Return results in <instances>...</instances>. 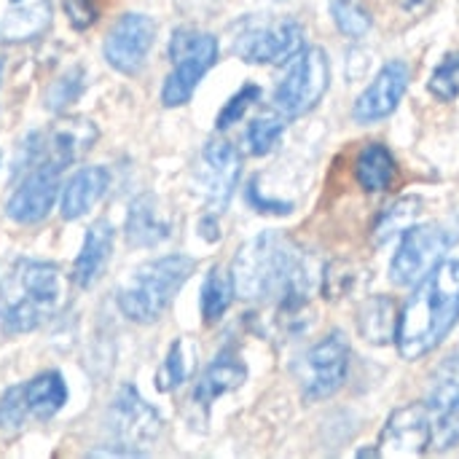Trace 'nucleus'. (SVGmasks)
Returning a JSON list of instances; mask_svg holds the SVG:
<instances>
[{"instance_id":"nucleus-13","label":"nucleus","mask_w":459,"mask_h":459,"mask_svg":"<svg viewBox=\"0 0 459 459\" xmlns=\"http://www.w3.org/2000/svg\"><path fill=\"white\" fill-rule=\"evenodd\" d=\"M239 172H242V159L231 143H226V140L207 143V148L202 151L196 175H194L196 191L202 194L207 207H212L215 212L226 210V204L239 183Z\"/></svg>"},{"instance_id":"nucleus-9","label":"nucleus","mask_w":459,"mask_h":459,"mask_svg":"<svg viewBox=\"0 0 459 459\" xmlns=\"http://www.w3.org/2000/svg\"><path fill=\"white\" fill-rule=\"evenodd\" d=\"M350 360L352 352L342 333H331L320 344H315L299 363V385L304 398L323 401L336 395L347 382Z\"/></svg>"},{"instance_id":"nucleus-2","label":"nucleus","mask_w":459,"mask_h":459,"mask_svg":"<svg viewBox=\"0 0 459 459\" xmlns=\"http://www.w3.org/2000/svg\"><path fill=\"white\" fill-rule=\"evenodd\" d=\"M459 323V261L438 264L417 282L398 317V352L406 360L430 355Z\"/></svg>"},{"instance_id":"nucleus-20","label":"nucleus","mask_w":459,"mask_h":459,"mask_svg":"<svg viewBox=\"0 0 459 459\" xmlns=\"http://www.w3.org/2000/svg\"><path fill=\"white\" fill-rule=\"evenodd\" d=\"M110 250H113V226L108 221L91 223L83 237V247L73 264V280L78 288H91L97 282V277L110 261Z\"/></svg>"},{"instance_id":"nucleus-29","label":"nucleus","mask_w":459,"mask_h":459,"mask_svg":"<svg viewBox=\"0 0 459 459\" xmlns=\"http://www.w3.org/2000/svg\"><path fill=\"white\" fill-rule=\"evenodd\" d=\"M420 207H422V202L417 199V196H403V199H398L393 207H387L385 212H382V218H379V223H377V239L379 242H387L390 237H395V234H403L409 226H414V221H417V215H420Z\"/></svg>"},{"instance_id":"nucleus-27","label":"nucleus","mask_w":459,"mask_h":459,"mask_svg":"<svg viewBox=\"0 0 459 459\" xmlns=\"http://www.w3.org/2000/svg\"><path fill=\"white\" fill-rule=\"evenodd\" d=\"M285 132V116L282 113H261L250 121L247 126V151L253 156H266L282 137Z\"/></svg>"},{"instance_id":"nucleus-12","label":"nucleus","mask_w":459,"mask_h":459,"mask_svg":"<svg viewBox=\"0 0 459 459\" xmlns=\"http://www.w3.org/2000/svg\"><path fill=\"white\" fill-rule=\"evenodd\" d=\"M428 449H433V425L425 403H409L398 409L377 444V449L358 452L360 457H422Z\"/></svg>"},{"instance_id":"nucleus-24","label":"nucleus","mask_w":459,"mask_h":459,"mask_svg":"<svg viewBox=\"0 0 459 459\" xmlns=\"http://www.w3.org/2000/svg\"><path fill=\"white\" fill-rule=\"evenodd\" d=\"M51 24V5L48 0H40L35 5L13 8L0 22V43H24L46 32Z\"/></svg>"},{"instance_id":"nucleus-8","label":"nucleus","mask_w":459,"mask_h":459,"mask_svg":"<svg viewBox=\"0 0 459 459\" xmlns=\"http://www.w3.org/2000/svg\"><path fill=\"white\" fill-rule=\"evenodd\" d=\"M304 48V30L290 16L247 19L234 35L231 51L250 65H282Z\"/></svg>"},{"instance_id":"nucleus-23","label":"nucleus","mask_w":459,"mask_h":459,"mask_svg":"<svg viewBox=\"0 0 459 459\" xmlns=\"http://www.w3.org/2000/svg\"><path fill=\"white\" fill-rule=\"evenodd\" d=\"M24 398L30 417L51 420L67 403V385L59 371H43L24 385Z\"/></svg>"},{"instance_id":"nucleus-18","label":"nucleus","mask_w":459,"mask_h":459,"mask_svg":"<svg viewBox=\"0 0 459 459\" xmlns=\"http://www.w3.org/2000/svg\"><path fill=\"white\" fill-rule=\"evenodd\" d=\"M172 234V221L164 215L161 202L153 194H143L126 212V242L134 247H153Z\"/></svg>"},{"instance_id":"nucleus-3","label":"nucleus","mask_w":459,"mask_h":459,"mask_svg":"<svg viewBox=\"0 0 459 459\" xmlns=\"http://www.w3.org/2000/svg\"><path fill=\"white\" fill-rule=\"evenodd\" d=\"M62 299L59 269L46 261L16 258L0 269V325L5 336L30 333L54 315Z\"/></svg>"},{"instance_id":"nucleus-36","label":"nucleus","mask_w":459,"mask_h":459,"mask_svg":"<svg viewBox=\"0 0 459 459\" xmlns=\"http://www.w3.org/2000/svg\"><path fill=\"white\" fill-rule=\"evenodd\" d=\"M247 202H250L258 212H269V215H290V212H293V204H290V202L264 199L255 180H250V186H247Z\"/></svg>"},{"instance_id":"nucleus-37","label":"nucleus","mask_w":459,"mask_h":459,"mask_svg":"<svg viewBox=\"0 0 459 459\" xmlns=\"http://www.w3.org/2000/svg\"><path fill=\"white\" fill-rule=\"evenodd\" d=\"M199 234H202L207 242H218V237H221V234H218V223H215V218H212V215H207V218L199 223Z\"/></svg>"},{"instance_id":"nucleus-15","label":"nucleus","mask_w":459,"mask_h":459,"mask_svg":"<svg viewBox=\"0 0 459 459\" xmlns=\"http://www.w3.org/2000/svg\"><path fill=\"white\" fill-rule=\"evenodd\" d=\"M62 169L65 167H59L56 161H40L38 167H32L30 175L19 183V188L5 202V215L22 226L40 223L54 207Z\"/></svg>"},{"instance_id":"nucleus-1","label":"nucleus","mask_w":459,"mask_h":459,"mask_svg":"<svg viewBox=\"0 0 459 459\" xmlns=\"http://www.w3.org/2000/svg\"><path fill=\"white\" fill-rule=\"evenodd\" d=\"M234 290L245 301L274 299L288 325L309 304V266L301 250L280 231H264L239 247L231 266Z\"/></svg>"},{"instance_id":"nucleus-6","label":"nucleus","mask_w":459,"mask_h":459,"mask_svg":"<svg viewBox=\"0 0 459 459\" xmlns=\"http://www.w3.org/2000/svg\"><path fill=\"white\" fill-rule=\"evenodd\" d=\"M459 239L455 223H420L409 226L390 264V280L395 285H417L438 264Z\"/></svg>"},{"instance_id":"nucleus-26","label":"nucleus","mask_w":459,"mask_h":459,"mask_svg":"<svg viewBox=\"0 0 459 459\" xmlns=\"http://www.w3.org/2000/svg\"><path fill=\"white\" fill-rule=\"evenodd\" d=\"M234 296H237V290H234L231 274L223 266H212L204 277V285H202V315H204V320L207 323L221 320L229 312Z\"/></svg>"},{"instance_id":"nucleus-38","label":"nucleus","mask_w":459,"mask_h":459,"mask_svg":"<svg viewBox=\"0 0 459 459\" xmlns=\"http://www.w3.org/2000/svg\"><path fill=\"white\" fill-rule=\"evenodd\" d=\"M403 3V8H409V11H425L428 5H430V0H401Z\"/></svg>"},{"instance_id":"nucleus-11","label":"nucleus","mask_w":459,"mask_h":459,"mask_svg":"<svg viewBox=\"0 0 459 459\" xmlns=\"http://www.w3.org/2000/svg\"><path fill=\"white\" fill-rule=\"evenodd\" d=\"M110 428L116 436V444L121 446V455L126 457H143L145 449L156 441L161 430V420L156 409H151L132 385H126L110 409Z\"/></svg>"},{"instance_id":"nucleus-14","label":"nucleus","mask_w":459,"mask_h":459,"mask_svg":"<svg viewBox=\"0 0 459 459\" xmlns=\"http://www.w3.org/2000/svg\"><path fill=\"white\" fill-rule=\"evenodd\" d=\"M156 22L145 13H124L105 38V59L113 70L134 75L153 46Z\"/></svg>"},{"instance_id":"nucleus-19","label":"nucleus","mask_w":459,"mask_h":459,"mask_svg":"<svg viewBox=\"0 0 459 459\" xmlns=\"http://www.w3.org/2000/svg\"><path fill=\"white\" fill-rule=\"evenodd\" d=\"M108 169L102 167H81L62 191V202H59V212L65 221H75L81 215H86L108 191Z\"/></svg>"},{"instance_id":"nucleus-10","label":"nucleus","mask_w":459,"mask_h":459,"mask_svg":"<svg viewBox=\"0 0 459 459\" xmlns=\"http://www.w3.org/2000/svg\"><path fill=\"white\" fill-rule=\"evenodd\" d=\"M428 414L433 425V449L446 452L459 444V350L433 374L428 390Z\"/></svg>"},{"instance_id":"nucleus-32","label":"nucleus","mask_w":459,"mask_h":459,"mask_svg":"<svg viewBox=\"0 0 459 459\" xmlns=\"http://www.w3.org/2000/svg\"><path fill=\"white\" fill-rule=\"evenodd\" d=\"M27 417H30V409H27V398H24V385L8 387L0 398V428L13 433L24 425Z\"/></svg>"},{"instance_id":"nucleus-5","label":"nucleus","mask_w":459,"mask_h":459,"mask_svg":"<svg viewBox=\"0 0 459 459\" xmlns=\"http://www.w3.org/2000/svg\"><path fill=\"white\" fill-rule=\"evenodd\" d=\"M169 59H172V73L164 81L161 102L167 108H178L194 97L199 81L215 65L218 38L202 30H191V27L175 30L169 40Z\"/></svg>"},{"instance_id":"nucleus-34","label":"nucleus","mask_w":459,"mask_h":459,"mask_svg":"<svg viewBox=\"0 0 459 459\" xmlns=\"http://www.w3.org/2000/svg\"><path fill=\"white\" fill-rule=\"evenodd\" d=\"M81 89H83V73L81 70H73V73H67V75H62L51 89H48V108L51 110H62V108H67L70 102H75V97L81 94Z\"/></svg>"},{"instance_id":"nucleus-39","label":"nucleus","mask_w":459,"mask_h":459,"mask_svg":"<svg viewBox=\"0 0 459 459\" xmlns=\"http://www.w3.org/2000/svg\"><path fill=\"white\" fill-rule=\"evenodd\" d=\"M0 70H3V62H0Z\"/></svg>"},{"instance_id":"nucleus-4","label":"nucleus","mask_w":459,"mask_h":459,"mask_svg":"<svg viewBox=\"0 0 459 459\" xmlns=\"http://www.w3.org/2000/svg\"><path fill=\"white\" fill-rule=\"evenodd\" d=\"M194 266L196 264L188 255H164L137 266L118 288L116 299L121 315L140 325L156 323L169 309L178 290L188 282Z\"/></svg>"},{"instance_id":"nucleus-21","label":"nucleus","mask_w":459,"mask_h":459,"mask_svg":"<svg viewBox=\"0 0 459 459\" xmlns=\"http://www.w3.org/2000/svg\"><path fill=\"white\" fill-rule=\"evenodd\" d=\"M247 379V368L245 363L234 355V352H221L199 377L196 390H194V401L199 406H210L212 401H218L221 395L242 387Z\"/></svg>"},{"instance_id":"nucleus-16","label":"nucleus","mask_w":459,"mask_h":459,"mask_svg":"<svg viewBox=\"0 0 459 459\" xmlns=\"http://www.w3.org/2000/svg\"><path fill=\"white\" fill-rule=\"evenodd\" d=\"M406 86H409V65L401 59L387 62L377 73V78L366 86V91L355 100L352 118L358 124H377L387 118L401 105Z\"/></svg>"},{"instance_id":"nucleus-31","label":"nucleus","mask_w":459,"mask_h":459,"mask_svg":"<svg viewBox=\"0 0 459 459\" xmlns=\"http://www.w3.org/2000/svg\"><path fill=\"white\" fill-rule=\"evenodd\" d=\"M331 13L336 27L347 35V38H360L368 32L371 19L368 13L355 3V0H331Z\"/></svg>"},{"instance_id":"nucleus-25","label":"nucleus","mask_w":459,"mask_h":459,"mask_svg":"<svg viewBox=\"0 0 459 459\" xmlns=\"http://www.w3.org/2000/svg\"><path fill=\"white\" fill-rule=\"evenodd\" d=\"M355 175L366 191H387L395 178V156L382 143H371L360 151Z\"/></svg>"},{"instance_id":"nucleus-35","label":"nucleus","mask_w":459,"mask_h":459,"mask_svg":"<svg viewBox=\"0 0 459 459\" xmlns=\"http://www.w3.org/2000/svg\"><path fill=\"white\" fill-rule=\"evenodd\" d=\"M65 13L75 30H86L97 22V5L91 0H65Z\"/></svg>"},{"instance_id":"nucleus-22","label":"nucleus","mask_w":459,"mask_h":459,"mask_svg":"<svg viewBox=\"0 0 459 459\" xmlns=\"http://www.w3.org/2000/svg\"><path fill=\"white\" fill-rule=\"evenodd\" d=\"M398 317L390 296H371L358 312V331L371 344H390L398 336Z\"/></svg>"},{"instance_id":"nucleus-28","label":"nucleus","mask_w":459,"mask_h":459,"mask_svg":"<svg viewBox=\"0 0 459 459\" xmlns=\"http://www.w3.org/2000/svg\"><path fill=\"white\" fill-rule=\"evenodd\" d=\"M191 366H194V360H191L188 344H186V339H178V342L169 347V352H167V358H164V363H161V368H159V374H156V387H159L161 393L178 390V387L188 379Z\"/></svg>"},{"instance_id":"nucleus-17","label":"nucleus","mask_w":459,"mask_h":459,"mask_svg":"<svg viewBox=\"0 0 459 459\" xmlns=\"http://www.w3.org/2000/svg\"><path fill=\"white\" fill-rule=\"evenodd\" d=\"M97 129L86 118H65L51 132H40V159L56 161L59 167L73 164L81 153L91 148Z\"/></svg>"},{"instance_id":"nucleus-30","label":"nucleus","mask_w":459,"mask_h":459,"mask_svg":"<svg viewBox=\"0 0 459 459\" xmlns=\"http://www.w3.org/2000/svg\"><path fill=\"white\" fill-rule=\"evenodd\" d=\"M430 94L441 102H452L459 97V51L446 54L444 62L430 75Z\"/></svg>"},{"instance_id":"nucleus-7","label":"nucleus","mask_w":459,"mask_h":459,"mask_svg":"<svg viewBox=\"0 0 459 459\" xmlns=\"http://www.w3.org/2000/svg\"><path fill=\"white\" fill-rule=\"evenodd\" d=\"M331 86V65L320 46H304L288 65V73L274 89V105L285 118L309 113Z\"/></svg>"},{"instance_id":"nucleus-40","label":"nucleus","mask_w":459,"mask_h":459,"mask_svg":"<svg viewBox=\"0 0 459 459\" xmlns=\"http://www.w3.org/2000/svg\"><path fill=\"white\" fill-rule=\"evenodd\" d=\"M13 3H19V0H13Z\"/></svg>"},{"instance_id":"nucleus-33","label":"nucleus","mask_w":459,"mask_h":459,"mask_svg":"<svg viewBox=\"0 0 459 459\" xmlns=\"http://www.w3.org/2000/svg\"><path fill=\"white\" fill-rule=\"evenodd\" d=\"M258 97H261V86L245 83V86L223 105V110L218 113V129H229L231 124H237V121L245 116V110H247L253 102H258Z\"/></svg>"}]
</instances>
